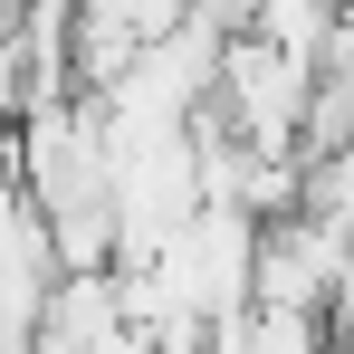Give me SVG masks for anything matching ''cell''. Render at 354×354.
Masks as SVG:
<instances>
[{"instance_id":"1","label":"cell","mask_w":354,"mask_h":354,"mask_svg":"<svg viewBox=\"0 0 354 354\" xmlns=\"http://www.w3.org/2000/svg\"><path fill=\"white\" fill-rule=\"evenodd\" d=\"M259 239H268L259 211L201 201V211L163 239V259H144L153 288H163V326H173V316L221 326V316H239V306H259Z\"/></svg>"},{"instance_id":"2","label":"cell","mask_w":354,"mask_h":354,"mask_svg":"<svg viewBox=\"0 0 354 354\" xmlns=\"http://www.w3.org/2000/svg\"><path fill=\"white\" fill-rule=\"evenodd\" d=\"M221 115H230L239 144H259V153H297V124H306V96H316V58H288L278 39H259V29H230V48H221Z\"/></svg>"}]
</instances>
